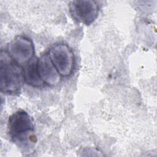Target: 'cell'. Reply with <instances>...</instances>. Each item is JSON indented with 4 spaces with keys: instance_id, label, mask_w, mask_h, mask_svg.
<instances>
[{
    "instance_id": "3",
    "label": "cell",
    "mask_w": 157,
    "mask_h": 157,
    "mask_svg": "<svg viewBox=\"0 0 157 157\" xmlns=\"http://www.w3.org/2000/svg\"><path fill=\"white\" fill-rule=\"evenodd\" d=\"M49 57L61 77L70 76L74 69L75 56L72 48L65 43L52 45L48 52Z\"/></svg>"
},
{
    "instance_id": "5",
    "label": "cell",
    "mask_w": 157,
    "mask_h": 157,
    "mask_svg": "<svg viewBox=\"0 0 157 157\" xmlns=\"http://www.w3.org/2000/svg\"><path fill=\"white\" fill-rule=\"evenodd\" d=\"M12 59L19 65H26L35 56V48L31 39L17 36L7 45L6 50Z\"/></svg>"
},
{
    "instance_id": "4",
    "label": "cell",
    "mask_w": 157,
    "mask_h": 157,
    "mask_svg": "<svg viewBox=\"0 0 157 157\" xmlns=\"http://www.w3.org/2000/svg\"><path fill=\"white\" fill-rule=\"evenodd\" d=\"M68 7L72 18L85 25H90L96 20L100 9L98 2L92 0L71 1Z\"/></svg>"
},
{
    "instance_id": "7",
    "label": "cell",
    "mask_w": 157,
    "mask_h": 157,
    "mask_svg": "<svg viewBox=\"0 0 157 157\" xmlns=\"http://www.w3.org/2000/svg\"><path fill=\"white\" fill-rule=\"evenodd\" d=\"M37 60L38 58L34 56L23 67L25 82L36 88L42 87L45 85L38 72Z\"/></svg>"
},
{
    "instance_id": "2",
    "label": "cell",
    "mask_w": 157,
    "mask_h": 157,
    "mask_svg": "<svg viewBox=\"0 0 157 157\" xmlns=\"http://www.w3.org/2000/svg\"><path fill=\"white\" fill-rule=\"evenodd\" d=\"M34 131V121L26 111L20 109L13 113L8 119L7 132L10 140L24 145L25 143L33 142Z\"/></svg>"
},
{
    "instance_id": "6",
    "label": "cell",
    "mask_w": 157,
    "mask_h": 157,
    "mask_svg": "<svg viewBox=\"0 0 157 157\" xmlns=\"http://www.w3.org/2000/svg\"><path fill=\"white\" fill-rule=\"evenodd\" d=\"M37 69L45 85L56 86L61 82V75L52 62L48 52L42 54L37 60Z\"/></svg>"
},
{
    "instance_id": "1",
    "label": "cell",
    "mask_w": 157,
    "mask_h": 157,
    "mask_svg": "<svg viewBox=\"0 0 157 157\" xmlns=\"http://www.w3.org/2000/svg\"><path fill=\"white\" fill-rule=\"evenodd\" d=\"M24 83L23 67L15 62L6 50H2L0 56L1 93L10 95L18 94Z\"/></svg>"
}]
</instances>
